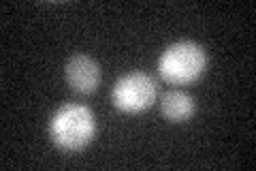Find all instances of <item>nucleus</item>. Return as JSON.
Masks as SVG:
<instances>
[{
    "label": "nucleus",
    "mask_w": 256,
    "mask_h": 171,
    "mask_svg": "<svg viewBox=\"0 0 256 171\" xmlns=\"http://www.w3.org/2000/svg\"><path fill=\"white\" fill-rule=\"evenodd\" d=\"M50 131L56 145H60L62 150H82L92 141L96 122L88 107L68 103L54 113Z\"/></svg>",
    "instance_id": "1"
},
{
    "label": "nucleus",
    "mask_w": 256,
    "mask_h": 171,
    "mask_svg": "<svg viewBox=\"0 0 256 171\" xmlns=\"http://www.w3.org/2000/svg\"><path fill=\"white\" fill-rule=\"evenodd\" d=\"M207 56L201 45L184 41V43L171 45L166 52H162L158 60V71L162 79L169 84H190L196 77H201L205 71Z\"/></svg>",
    "instance_id": "2"
},
{
    "label": "nucleus",
    "mask_w": 256,
    "mask_h": 171,
    "mask_svg": "<svg viewBox=\"0 0 256 171\" xmlns=\"http://www.w3.org/2000/svg\"><path fill=\"white\" fill-rule=\"evenodd\" d=\"M156 101V81L146 73H128L114 88V103L118 109L137 113Z\"/></svg>",
    "instance_id": "3"
},
{
    "label": "nucleus",
    "mask_w": 256,
    "mask_h": 171,
    "mask_svg": "<svg viewBox=\"0 0 256 171\" xmlns=\"http://www.w3.org/2000/svg\"><path fill=\"white\" fill-rule=\"evenodd\" d=\"M66 81L73 90L82 94H90L98 88L100 81V69L98 62L90 56L75 54L73 58L66 62Z\"/></svg>",
    "instance_id": "4"
},
{
    "label": "nucleus",
    "mask_w": 256,
    "mask_h": 171,
    "mask_svg": "<svg viewBox=\"0 0 256 171\" xmlns=\"http://www.w3.org/2000/svg\"><path fill=\"white\" fill-rule=\"evenodd\" d=\"M160 111H162V116L169 122H186L188 118H192V113H194V103H192V99L186 92L169 90L162 94Z\"/></svg>",
    "instance_id": "5"
}]
</instances>
